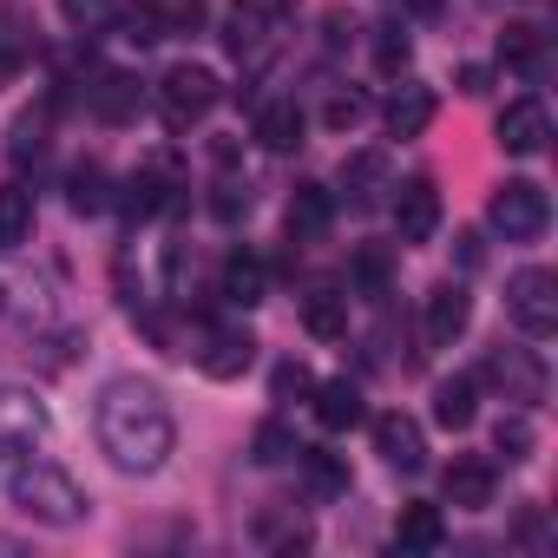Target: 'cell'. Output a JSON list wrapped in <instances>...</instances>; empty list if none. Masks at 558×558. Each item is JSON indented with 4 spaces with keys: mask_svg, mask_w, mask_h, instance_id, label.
Masks as SVG:
<instances>
[{
    "mask_svg": "<svg viewBox=\"0 0 558 558\" xmlns=\"http://www.w3.org/2000/svg\"><path fill=\"white\" fill-rule=\"evenodd\" d=\"M73 210H80V217L106 210V171H99V165H80V171H73Z\"/></svg>",
    "mask_w": 558,
    "mask_h": 558,
    "instance_id": "cell-32",
    "label": "cell"
},
{
    "mask_svg": "<svg viewBox=\"0 0 558 558\" xmlns=\"http://www.w3.org/2000/svg\"><path fill=\"white\" fill-rule=\"evenodd\" d=\"M323 27H329V47H342V40H349V34H355V27H349V14H342V8H336V14H329V21H323Z\"/></svg>",
    "mask_w": 558,
    "mask_h": 558,
    "instance_id": "cell-39",
    "label": "cell"
},
{
    "mask_svg": "<svg viewBox=\"0 0 558 558\" xmlns=\"http://www.w3.org/2000/svg\"><path fill=\"white\" fill-rule=\"evenodd\" d=\"M0 551H8V558H14V551H21V538H0Z\"/></svg>",
    "mask_w": 558,
    "mask_h": 558,
    "instance_id": "cell-43",
    "label": "cell"
},
{
    "mask_svg": "<svg viewBox=\"0 0 558 558\" xmlns=\"http://www.w3.org/2000/svg\"><path fill=\"white\" fill-rule=\"evenodd\" d=\"M99 447L112 453L119 473H158L178 447V427H171V408L151 381L125 375L99 395Z\"/></svg>",
    "mask_w": 558,
    "mask_h": 558,
    "instance_id": "cell-1",
    "label": "cell"
},
{
    "mask_svg": "<svg viewBox=\"0 0 558 558\" xmlns=\"http://www.w3.org/2000/svg\"><path fill=\"white\" fill-rule=\"evenodd\" d=\"M408 8H414V14H434V8H440V0H408Z\"/></svg>",
    "mask_w": 558,
    "mask_h": 558,
    "instance_id": "cell-42",
    "label": "cell"
},
{
    "mask_svg": "<svg viewBox=\"0 0 558 558\" xmlns=\"http://www.w3.org/2000/svg\"><path fill=\"white\" fill-rule=\"evenodd\" d=\"M310 395H316V421H323V434H349V427H362V421H368V408H362V388H355L349 375H336V381H316Z\"/></svg>",
    "mask_w": 558,
    "mask_h": 558,
    "instance_id": "cell-13",
    "label": "cell"
},
{
    "mask_svg": "<svg viewBox=\"0 0 558 558\" xmlns=\"http://www.w3.org/2000/svg\"><path fill=\"white\" fill-rule=\"evenodd\" d=\"M486 381H499L506 401H525V408L545 401V362L532 349H493L486 355Z\"/></svg>",
    "mask_w": 558,
    "mask_h": 558,
    "instance_id": "cell-10",
    "label": "cell"
},
{
    "mask_svg": "<svg viewBox=\"0 0 558 558\" xmlns=\"http://www.w3.org/2000/svg\"><path fill=\"white\" fill-rule=\"evenodd\" d=\"M316 388V375L303 368V362H276V375H269V395L276 401H296V395H310Z\"/></svg>",
    "mask_w": 558,
    "mask_h": 558,
    "instance_id": "cell-34",
    "label": "cell"
},
{
    "mask_svg": "<svg viewBox=\"0 0 558 558\" xmlns=\"http://www.w3.org/2000/svg\"><path fill=\"white\" fill-rule=\"evenodd\" d=\"M60 14H66V27L93 34V27H106V21H112V0H60Z\"/></svg>",
    "mask_w": 558,
    "mask_h": 558,
    "instance_id": "cell-35",
    "label": "cell"
},
{
    "mask_svg": "<svg viewBox=\"0 0 558 558\" xmlns=\"http://www.w3.org/2000/svg\"><path fill=\"white\" fill-rule=\"evenodd\" d=\"M223 303H236V310H256L263 303V263L250 250H236L223 263Z\"/></svg>",
    "mask_w": 558,
    "mask_h": 558,
    "instance_id": "cell-24",
    "label": "cell"
},
{
    "mask_svg": "<svg viewBox=\"0 0 558 558\" xmlns=\"http://www.w3.org/2000/svg\"><path fill=\"white\" fill-rule=\"evenodd\" d=\"M138 106H145V86H138L132 73H106V80L93 86V112H99L106 125H132Z\"/></svg>",
    "mask_w": 558,
    "mask_h": 558,
    "instance_id": "cell-18",
    "label": "cell"
},
{
    "mask_svg": "<svg viewBox=\"0 0 558 558\" xmlns=\"http://www.w3.org/2000/svg\"><path fill=\"white\" fill-rule=\"evenodd\" d=\"M329 217H336L329 191H323V184H296V197H290V236H296V243H316V236L329 230Z\"/></svg>",
    "mask_w": 558,
    "mask_h": 558,
    "instance_id": "cell-21",
    "label": "cell"
},
{
    "mask_svg": "<svg viewBox=\"0 0 558 558\" xmlns=\"http://www.w3.org/2000/svg\"><path fill=\"white\" fill-rule=\"evenodd\" d=\"M395 230H401V243H427L440 230V184L434 178L395 184Z\"/></svg>",
    "mask_w": 558,
    "mask_h": 558,
    "instance_id": "cell-9",
    "label": "cell"
},
{
    "mask_svg": "<svg viewBox=\"0 0 558 558\" xmlns=\"http://www.w3.org/2000/svg\"><path fill=\"white\" fill-rule=\"evenodd\" d=\"M434 421H440L447 434H466V427L480 421V381H473V375L440 381V388H434Z\"/></svg>",
    "mask_w": 558,
    "mask_h": 558,
    "instance_id": "cell-17",
    "label": "cell"
},
{
    "mask_svg": "<svg viewBox=\"0 0 558 558\" xmlns=\"http://www.w3.org/2000/svg\"><path fill=\"white\" fill-rule=\"evenodd\" d=\"M466 323H473V296H466L460 283H434V290H427V310H421L427 349H453V342L466 336Z\"/></svg>",
    "mask_w": 558,
    "mask_h": 558,
    "instance_id": "cell-7",
    "label": "cell"
},
{
    "mask_svg": "<svg viewBox=\"0 0 558 558\" xmlns=\"http://www.w3.org/2000/svg\"><path fill=\"white\" fill-rule=\"evenodd\" d=\"M506 316L519 323V336H532V342H545L551 329H558V276L551 269H519L512 283H506Z\"/></svg>",
    "mask_w": 558,
    "mask_h": 558,
    "instance_id": "cell-4",
    "label": "cell"
},
{
    "mask_svg": "<svg viewBox=\"0 0 558 558\" xmlns=\"http://www.w3.org/2000/svg\"><path fill=\"white\" fill-rule=\"evenodd\" d=\"M250 460H256V466H283V460H296V434H290L283 421H263V427L250 434Z\"/></svg>",
    "mask_w": 558,
    "mask_h": 558,
    "instance_id": "cell-30",
    "label": "cell"
},
{
    "mask_svg": "<svg viewBox=\"0 0 558 558\" xmlns=\"http://www.w3.org/2000/svg\"><path fill=\"white\" fill-rule=\"evenodd\" d=\"M303 329L316 342H342L349 336V296L342 290H310L303 296Z\"/></svg>",
    "mask_w": 558,
    "mask_h": 558,
    "instance_id": "cell-19",
    "label": "cell"
},
{
    "mask_svg": "<svg viewBox=\"0 0 558 558\" xmlns=\"http://www.w3.org/2000/svg\"><path fill=\"white\" fill-rule=\"evenodd\" d=\"M8 493H14V506H21L34 525H80V519L93 512V499L80 493V480H73L66 466H53V460H21V466L8 473Z\"/></svg>",
    "mask_w": 558,
    "mask_h": 558,
    "instance_id": "cell-2",
    "label": "cell"
},
{
    "mask_svg": "<svg viewBox=\"0 0 558 558\" xmlns=\"http://www.w3.org/2000/svg\"><path fill=\"white\" fill-rule=\"evenodd\" d=\"M545 138H551L545 99H512V106L499 112V151H506V158H538Z\"/></svg>",
    "mask_w": 558,
    "mask_h": 558,
    "instance_id": "cell-8",
    "label": "cell"
},
{
    "mask_svg": "<svg viewBox=\"0 0 558 558\" xmlns=\"http://www.w3.org/2000/svg\"><path fill=\"white\" fill-rule=\"evenodd\" d=\"M362 119H368V99H362V93H336V99L323 106V125H329V132H355Z\"/></svg>",
    "mask_w": 558,
    "mask_h": 558,
    "instance_id": "cell-33",
    "label": "cell"
},
{
    "mask_svg": "<svg viewBox=\"0 0 558 558\" xmlns=\"http://www.w3.org/2000/svg\"><path fill=\"white\" fill-rule=\"evenodd\" d=\"M434 112H440L434 86L408 80V86H395V99H388V132H395V138H421V132L434 125Z\"/></svg>",
    "mask_w": 558,
    "mask_h": 558,
    "instance_id": "cell-16",
    "label": "cell"
},
{
    "mask_svg": "<svg viewBox=\"0 0 558 558\" xmlns=\"http://www.w3.org/2000/svg\"><path fill=\"white\" fill-rule=\"evenodd\" d=\"M34 236V197L21 184H0V250H21Z\"/></svg>",
    "mask_w": 558,
    "mask_h": 558,
    "instance_id": "cell-26",
    "label": "cell"
},
{
    "mask_svg": "<svg viewBox=\"0 0 558 558\" xmlns=\"http://www.w3.org/2000/svg\"><path fill=\"white\" fill-rule=\"evenodd\" d=\"M223 93H217V73L210 66H171L165 80H158V112H165V125L171 132H191L197 119H210V106H217Z\"/></svg>",
    "mask_w": 558,
    "mask_h": 558,
    "instance_id": "cell-3",
    "label": "cell"
},
{
    "mask_svg": "<svg viewBox=\"0 0 558 558\" xmlns=\"http://www.w3.org/2000/svg\"><path fill=\"white\" fill-rule=\"evenodd\" d=\"M453 243H460V269H480V236L466 230V236H453Z\"/></svg>",
    "mask_w": 558,
    "mask_h": 558,
    "instance_id": "cell-40",
    "label": "cell"
},
{
    "mask_svg": "<svg viewBox=\"0 0 558 558\" xmlns=\"http://www.w3.org/2000/svg\"><path fill=\"white\" fill-rule=\"evenodd\" d=\"M499 60H506L512 73H538V60H545V34H538V27H506V34H499Z\"/></svg>",
    "mask_w": 558,
    "mask_h": 558,
    "instance_id": "cell-29",
    "label": "cell"
},
{
    "mask_svg": "<svg viewBox=\"0 0 558 558\" xmlns=\"http://www.w3.org/2000/svg\"><path fill=\"white\" fill-rule=\"evenodd\" d=\"M368 427H375V453H381L395 473H421V466H427V440H421V421H414V414L395 408V414H375Z\"/></svg>",
    "mask_w": 558,
    "mask_h": 558,
    "instance_id": "cell-11",
    "label": "cell"
},
{
    "mask_svg": "<svg viewBox=\"0 0 558 558\" xmlns=\"http://www.w3.org/2000/svg\"><path fill=\"white\" fill-rule=\"evenodd\" d=\"M388 276H395V256H388V243H362L355 256H349V283H355V296H388Z\"/></svg>",
    "mask_w": 558,
    "mask_h": 558,
    "instance_id": "cell-22",
    "label": "cell"
},
{
    "mask_svg": "<svg viewBox=\"0 0 558 558\" xmlns=\"http://www.w3.org/2000/svg\"><path fill=\"white\" fill-rule=\"evenodd\" d=\"M40 434H47V401L27 388H0V453L34 447Z\"/></svg>",
    "mask_w": 558,
    "mask_h": 558,
    "instance_id": "cell-12",
    "label": "cell"
},
{
    "mask_svg": "<svg viewBox=\"0 0 558 558\" xmlns=\"http://www.w3.org/2000/svg\"><path fill=\"white\" fill-rule=\"evenodd\" d=\"M296 460H303V473H310V486H316L323 499L349 493V460H342V453H329V447H296Z\"/></svg>",
    "mask_w": 558,
    "mask_h": 558,
    "instance_id": "cell-27",
    "label": "cell"
},
{
    "mask_svg": "<svg viewBox=\"0 0 558 558\" xmlns=\"http://www.w3.org/2000/svg\"><path fill=\"white\" fill-rule=\"evenodd\" d=\"M236 8H243V14H263V21H269V14H283L290 0H236Z\"/></svg>",
    "mask_w": 558,
    "mask_h": 558,
    "instance_id": "cell-41",
    "label": "cell"
},
{
    "mask_svg": "<svg viewBox=\"0 0 558 558\" xmlns=\"http://www.w3.org/2000/svg\"><path fill=\"white\" fill-rule=\"evenodd\" d=\"M210 210H217V223H236V217H250V184L223 178V184H217V197H210Z\"/></svg>",
    "mask_w": 558,
    "mask_h": 558,
    "instance_id": "cell-36",
    "label": "cell"
},
{
    "mask_svg": "<svg viewBox=\"0 0 558 558\" xmlns=\"http://www.w3.org/2000/svg\"><path fill=\"white\" fill-rule=\"evenodd\" d=\"M453 86H460V93H486V86H493V73H486V66H460V73H453Z\"/></svg>",
    "mask_w": 558,
    "mask_h": 558,
    "instance_id": "cell-38",
    "label": "cell"
},
{
    "mask_svg": "<svg viewBox=\"0 0 558 558\" xmlns=\"http://www.w3.org/2000/svg\"><path fill=\"white\" fill-rule=\"evenodd\" d=\"M368 60H375V73H381V80H401V73H408V60H414V47H408V34H401V27H375V34H368Z\"/></svg>",
    "mask_w": 558,
    "mask_h": 558,
    "instance_id": "cell-28",
    "label": "cell"
},
{
    "mask_svg": "<svg viewBox=\"0 0 558 558\" xmlns=\"http://www.w3.org/2000/svg\"><path fill=\"white\" fill-rule=\"evenodd\" d=\"M204 27V0H178V8H165V34H197Z\"/></svg>",
    "mask_w": 558,
    "mask_h": 558,
    "instance_id": "cell-37",
    "label": "cell"
},
{
    "mask_svg": "<svg viewBox=\"0 0 558 558\" xmlns=\"http://www.w3.org/2000/svg\"><path fill=\"white\" fill-rule=\"evenodd\" d=\"M303 132H310V119H303V106H296V99H269V106L256 112V145H263V151H276V158L296 151V145H303Z\"/></svg>",
    "mask_w": 558,
    "mask_h": 558,
    "instance_id": "cell-15",
    "label": "cell"
},
{
    "mask_svg": "<svg viewBox=\"0 0 558 558\" xmlns=\"http://www.w3.org/2000/svg\"><path fill=\"white\" fill-rule=\"evenodd\" d=\"M486 217H493V230H506L512 243H532V236L551 223V197H545V184H532V178H506V184L493 191Z\"/></svg>",
    "mask_w": 558,
    "mask_h": 558,
    "instance_id": "cell-5",
    "label": "cell"
},
{
    "mask_svg": "<svg viewBox=\"0 0 558 558\" xmlns=\"http://www.w3.org/2000/svg\"><path fill=\"white\" fill-rule=\"evenodd\" d=\"M395 545H401V551H440V545H447V519H440V506H401V519H395Z\"/></svg>",
    "mask_w": 558,
    "mask_h": 558,
    "instance_id": "cell-20",
    "label": "cell"
},
{
    "mask_svg": "<svg viewBox=\"0 0 558 558\" xmlns=\"http://www.w3.org/2000/svg\"><path fill=\"white\" fill-rule=\"evenodd\" d=\"M34 296H40L34 283H21V276H0V323H21L27 336H40V323H47V310H40Z\"/></svg>",
    "mask_w": 558,
    "mask_h": 558,
    "instance_id": "cell-25",
    "label": "cell"
},
{
    "mask_svg": "<svg viewBox=\"0 0 558 558\" xmlns=\"http://www.w3.org/2000/svg\"><path fill=\"white\" fill-rule=\"evenodd\" d=\"M493 447H499L506 460H532L538 434H532V421H525V414H499V427H493Z\"/></svg>",
    "mask_w": 558,
    "mask_h": 558,
    "instance_id": "cell-31",
    "label": "cell"
},
{
    "mask_svg": "<svg viewBox=\"0 0 558 558\" xmlns=\"http://www.w3.org/2000/svg\"><path fill=\"white\" fill-rule=\"evenodd\" d=\"M447 506H460V512H486V506H493V460L460 453V460L447 466Z\"/></svg>",
    "mask_w": 558,
    "mask_h": 558,
    "instance_id": "cell-14",
    "label": "cell"
},
{
    "mask_svg": "<svg viewBox=\"0 0 558 558\" xmlns=\"http://www.w3.org/2000/svg\"><path fill=\"white\" fill-rule=\"evenodd\" d=\"M184 355H197V375H210V381H236V375L256 362V336L236 329V323H217V329H204Z\"/></svg>",
    "mask_w": 558,
    "mask_h": 558,
    "instance_id": "cell-6",
    "label": "cell"
},
{
    "mask_svg": "<svg viewBox=\"0 0 558 558\" xmlns=\"http://www.w3.org/2000/svg\"><path fill=\"white\" fill-rule=\"evenodd\" d=\"M342 184L355 191V204H362V210H368V204H381V191H395V184H388V158H381V151H355V158L342 165Z\"/></svg>",
    "mask_w": 558,
    "mask_h": 558,
    "instance_id": "cell-23",
    "label": "cell"
}]
</instances>
